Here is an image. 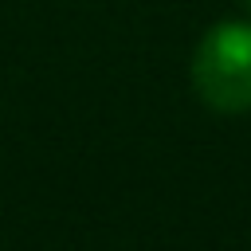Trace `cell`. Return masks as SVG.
<instances>
[{"mask_svg": "<svg viewBox=\"0 0 251 251\" xmlns=\"http://www.w3.org/2000/svg\"><path fill=\"white\" fill-rule=\"evenodd\" d=\"M192 82L212 110H251V27L224 24L204 35L192 59Z\"/></svg>", "mask_w": 251, "mask_h": 251, "instance_id": "obj_1", "label": "cell"}, {"mask_svg": "<svg viewBox=\"0 0 251 251\" xmlns=\"http://www.w3.org/2000/svg\"><path fill=\"white\" fill-rule=\"evenodd\" d=\"M247 8H251V0H247Z\"/></svg>", "mask_w": 251, "mask_h": 251, "instance_id": "obj_2", "label": "cell"}]
</instances>
